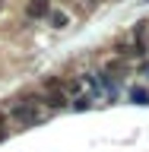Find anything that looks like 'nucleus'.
I'll return each mask as SVG.
<instances>
[{
	"label": "nucleus",
	"mask_w": 149,
	"mask_h": 152,
	"mask_svg": "<svg viewBox=\"0 0 149 152\" xmlns=\"http://www.w3.org/2000/svg\"><path fill=\"white\" fill-rule=\"evenodd\" d=\"M26 13H29L32 19H41V16H48V13H51V3H48V0H32Z\"/></svg>",
	"instance_id": "7ed1b4c3"
},
{
	"label": "nucleus",
	"mask_w": 149,
	"mask_h": 152,
	"mask_svg": "<svg viewBox=\"0 0 149 152\" xmlns=\"http://www.w3.org/2000/svg\"><path fill=\"white\" fill-rule=\"evenodd\" d=\"M48 22H51L54 28H67L70 26V16H67L64 10H51V13H48Z\"/></svg>",
	"instance_id": "20e7f679"
},
{
	"label": "nucleus",
	"mask_w": 149,
	"mask_h": 152,
	"mask_svg": "<svg viewBox=\"0 0 149 152\" xmlns=\"http://www.w3.org/2000/svg\"><path fill=\"white\" fill-rule=\"evenodd\" d=\"M140 76H146V79H149V60H146V64L140 66Z\"/></svg>",
	"instance_id": "423d86ee"
},
{
	"label": "nucleus",
	"mask_w": 149,
	"mask_h": 152,
	"mask_svg": "<svg viewBox=\"0 0 149 152\" xmlns=\"http://www.w3.org/2000/svg\"><path fill=\"white\" fill-rule=\"evenodd\" d=\"M13 117H16L22 127H35V124L45 121V114L38 111V102H35V98H26V102H19L16 108H13Z\"/></svg>",
	"instance_id": "f257e3e1"
},
{
	"label": "nucleus",
	"mask_w": 149,
	"mask_h": 152,
	"mask_svg": "<svg viewBox=\"0 0 149 152\" xmlns=\"http://www.w3.org/2000/svg\"><path fill=\"white\" fill-rule=\"evenodd\" d=\"M41 104L54 108V111H60V108H67V104H70V95L64 92L60 79H45V98H41Z\"/></svg>",
	"instance_id": "f03ea898"
},
{
	"label": "nucleus",
	"mask_w": 149,
	"mask_h": 152,
	"mask_svg": "<svg viewBox=\"0 0 149 152\" xmlns=\"http://www.w3.org/2000/svg\"><path fill=\"white\" fill-rule=\"evenodd\" d=\"M3 124H7V117H3V111H0V140H3Z\"/></svg>",
	"instance_id": "0eeeda50"
},
{
	"label": "nucleus",
	"mask_w": 149,
	"mask_h": 152,
	"mask_svg": "<svg viewBox=\"0 0 149 152\" xmlns=\"http://www.w3.org/2000/svg\"><path fill=\"white\" fill-rule=\"evenodd\" d=\"M130 102H137V104H149V92H146V89H140V86H133V89H130Z\"/></svg>",
	"instance_id": "39448f33"
}]
</instances>
